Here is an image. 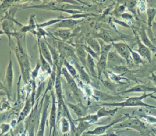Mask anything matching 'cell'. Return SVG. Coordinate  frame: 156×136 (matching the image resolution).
<instances>
[{
    "label": "cell",
    "mask_w": 156,
    "mask_h": 136,
    "mask_svg": "<svg viewBox=\"0 0 156 136\" xmlns=\"http://www.w3.org/2000/svg\"><path fill=\"white\" fill-rule=\"evenodd\" d=\"M23 34L18 33L15 38H16V45L14 49L16 59L18 62L21 75L24 82L27 84L30 80L31 68L29 57L25 51V41L21 40Z\"/></svg>",
    "instance_id": "cell-1"
},
{
    "label": "cell",
    "mask_w": 156,
    "mask_h": 136,
    "mask_svg": "<svg viewBox=\"0 0 156 136\" xmlns=\"http://www.w3.org/2000/svg\"><path fill=\"white\" fill-rule=\"evenodd\" d=\"M154 93H144L140 96H133L127 98L126 101L123 102H112V103H103L101 106H115V107H135V106H141L147 108L156 109V106L146 104L143 101V99H145L147 96H151Z\"/></svg>",
    "instance_id": "cell-2"
},
{
    "label": "cell",
    "mask_w": 156,
    "mask_h": 136,
    "mask_svg": "<svg viewBox=\"0 0 156 136\" xmlns=\"http://www.w3.org/2000/svg\"><path fill=\"white\" fill-rule=\"evenodd\" d=\"M46 95H43V98L40 101V104L38 106V102H37L34 105L32 110H31L30 114L25 119V124H24V133L26 131L30 130H35L36 124L39 120L41 107L43 106H42L43 102H44V99L45 98Z\"/></svg>",
    "instance_id": "cell-3"
},
{
    "label": "cell",
    "mask_w": 156,
    "mask_h": 136,
    "mask_svg": "<svg viewBox=\"0 0 156 136\" xmlns=\"http://www.w3.org/2000/svg\"><path fill=\"white\" fill-rule=\"evenodd\" d=\"M61 74L65 77L67 85L76 99L79 102V103H81V90L79 87L76 79L68 73L64 66L62 67L61 70Z\"/></svg>",
    "instance_id": "cell-4"
},
{
    "label": "cell",
    "mask_w": 156,
    "mask_h": 136,
    "mask_svg": "<svg viewBox=\"0 0 156 136\" xmlns=\"http://www.w3.org/2000/svg\"><path fill=\"white\" fill-rule=\"evenodd\" d=\"M13 63L11 58V52L9 53V62L7 66L5 73V77L3 84L6 87L8 91V97L10 98L11 96L12 90H13Z\"/></svg>",
    "instance_id": "cell-5"
},
{
    "label": "cell",
    "mask_w": 156,
    "mask_h": 136,
    "mask_svg": "<svg viewBox=\"0 0 156 136\" xmlns=\"http://www.w3.org/2000/svg\"><path fill=\"white\" fill-rule=\"evenodd\" d=\"M12 15H9L6 18H4L2 23V30L4 32L9 39V45L11 43V37H16L18 32L15 29L14 22H16L15 20L11 18Z\"/></svg>",
    "instance_id": "cell-6"
},
{
    "label": "cell",
    "mask_w": 156,
    "mask_h": 136,
    "mask_svg": "<svg viewBox=\"0 0 156 136\" xmlns=\"http://www.w3.org/2000/svg\"><path fill=\"white\" fill-rule=\"evenodd\" d=\"M49 98L50 96L48 95H46L44 102H43V109L42 111L41 117L40 120L39 126L37 130V133L36 136H44V130L46 126V120L48 117V109L49 105Z\"/></svg>",
    "instance_id": "cell-7"
},
{
    "label": "cell",
    "mask_w": 156,
    "mask_h": 136,
    "mask_svg": "<svg viewBox=\"0 0 156 136\" xmlns=\"http://www.w3.org/2000/svg\"><path fill=\"white\" fill-rule=\"evenodd\" d=\"M52 96V106L49 115V136L51 135L52 131H57L56 121H57V106L56 99L54 90L50 91Z\"/></svg>",
    "instance_id": "cell-8"
},
{
    "label": "cell",
    "mask_w": 156,
    "mask_h": 136,
    "mask_svg": "<svg viewBox=\"0 0 156 136\" xmlns=\"http://www.w3.org/2000/svg\"><path fill=\"white\" fill-rule=\"evenodd\" d=\"M129 127L137 131H141L146 128L144 124L136 118H130L122 121V123H119L118 125H115L114 128H125Z\"/></svg>",
    "instance_id": "cell-9"
},
{
    "label": "cell",
    "mask_w": 156,
    "mask_h": 136,
    "mask_svg": "<svg viewBox=\"0 0 156 136\" xmlns=\"http://www.w3.org/2000/svg\"><path fill=\"white\" fill-rule=\"evenodd\" d=\"M112 45L117 53L119 55H121L123 59H124L126 60V62H129L130 60H132L129 46L127 45L122 42H113Z\"/></svg>",
    "instance_id": "cell-10"
},
{
    "label": "cell",
    "mask_w": 156,
    "mask_h": 136,
    "mask_svg": "<svg viewBox=\"0 0 156 136\" xmlns=\"http://www.w3.org/2000/svg\"><path fill=\"white\" fill-rule=\"evenodd\" d=\"M126 60L119 55L116 51H110L107 56V66H124Z\"/></svg>",
    "instance_id": "cell-11"
},
{
    "label": "cell",
    "mask_w": 156,
    "mask_h": 136,
    "mask_svg": "<svg viewBox=\"0 0 156 136\" xmlns=\"http://www.w3.org/2000/svg\"><path fill=\"white\" fill-rule=\"evenodd\" d=\"M72 63L71 65H74L77 71L79 79L85 84H89L91 82L90 78L89 77V75L84 69V67L80 64V62L78 60L77 57H74L73 59H71Z\"/></svg>",
    "instance_id": "cell-12"
},
{
    "label": "cell",
    "mask_w": 156,
    "mask_h": 136,
    "mask_svg": "<svg viewBox=\"0 0 156 136\" xmlns=\"http://www.w3.org/2000/svg\"><path fill=\"white\" fill-rule=\"evenodd\" d=\"M38 46L39 51L41 52L43 57L48 61V62L50 64V65L52 68L54 66V63H53L52 55L49 49V48L45 41L44 38L38 39Z\"/></svg>",
    "instance_id": "cell-13"
},
{
    "label": "cell",
    "mask_w": 156,
    "mask_h": 136,
    "mask_svg": "<svg viewBox=\"0 0 156 136\" xmlns=\"http://www.w3.org/2000/svg\"><path fill=\"white\" fill-rule=\"evenodd\" d=\"M133 32L136 39V42H137L138 48V49L136 50V52L140 54L141 57L146 59L149 61V62H151V60H152L151 51L141 42L138 36V34H137L135 31H133Z\"/></svg>",
    "instance_id": "cell-14"
},
{
    "label": "cell",
    "mask_w": 156,
    "mask_h": 136,
    "mask_svg": "<svg viewBox=\"0 0 156 136\" xmlns=\"http://www.w3.org/2000/svg\"><path fill=\"white\" fill-rule=\"evenodd\" d=\"M126 116L122 117V118H118L116 119L115 120H113L112 123H110L108 124L107 125H104V126H98L96 128H94L93 130L91 131H88L86 132V134H90V135H99L101 134H103L105 132V131L109 129L111 126L115 125L116 124L120 123L121 121H123L125 120L126 119Z\"/></svg>",
    "instance_id": "cell-15"
},
{
    "label": "cell",
    "mask_w": 156,
    "mask_h": 136,
    "mask_svg": "<svg viewBox=\"0 0 156 136\" xmlns=\"http://www.w3.org/2000/svg\"><path fill=\"white\" fill-rule=\"evenodd\" d=\"M133 92H143L144 93L146 92H151V93H156V87H151L149 85H147L145 84H138L135 85L129 89L126 90H123L119 92L120 94H125L128 93H133Z\"/></svg>",
    "instance_id": "cell-16"
},
{
    "label": "cell",
    "mask_w": 156,
    "mask_h": 136,
    "mask_svg": "<svg viewBox=\"0 0 156 136\" xmlns=\"http://www.w3.org/2000/svg\"><path fill=\"white\" fill-rule=\"evenodd\" d=\"M80 21L76 20L72 18H62V20L58 23L54 25V27L59 28V29H73L76 25L78 24V23Z\"/></svg>",
    "instance_id": "cell-17"
},
{
    "label": "cell",
    "mask_w": 156,
    "mask_h": 136,
    "mask_svg": "<svg viewBox=\"0 0 156 136\" xmlns=\"http://www.w3.org/2000/svg\"><path fill=\"white\" fill-rule=\"evenodd\" d=\"M68 107H69L74 113L78 116V118L83 117L85 116L87 107L81 102L78 103L77 104L73 103H67Z\"/></svg>",
    "instance_id": "cell-18"
},
{
    "label": "cell",
    "mask_w": 156,
    "mask_h": 136,
    "mask_svg": "<svg viewBox=\"0 0 156 136\" xmlns=\"http://www.w3.org/2000/svg\"><path fill=\"white\" fill-rule=\"evenodd\" d=\"M107 56L108 55L100 54L99 58L96 64L97 76L98 77H100L102 74L105 72V70L107 66Z\"/></svg>",
    "instance_id": "cell-19"
},
{
    "label": "cell",
    "mask_w": 156,
    "mask_h": 136,
    "mask_svg": "<svg viewBox=\"0 0 156 136\" xmlns=\"http://www.w3.org/2000/svg\"><path fill=\"white\" fill-rule=\"evenodd\" d=\"M138 36L141 41V42L146 46L151 51H156V46H155L152 43V41L149 38L146 30L144 29H141L138 31Z\"/></svg>",
    "instance_id": "cell-20"
},
{
    "label": "cell",
    "mask_w": 156,
    "mask_h": 136,
    "mask_svg": "<svg viewBox=\"0 0 156 136\" xmlns=\"http://www.w3.org/2000/svg\"><path fill=\"white\" fill-rule=\"evenodd\" d=\"M93 97L98 100L101 101H115V100H119L122 99V98H121L119 96H114L109 95L107 93H105L101 91L94 90H93Z\"/></svg>",
    "instance_id": "cell-21"
},
{
    "label": "cell",
    "mask_w": 156,
    "mask_h": 136,
    "mask_svg": "<svg viewBox=\"0 0 156 136\" xmlns=\"http://www.w3.org/2000/svg\"><path fill=\"white\" fill-rule=\"evenodd\" d=\"M87 52L84 49L83 46H77L76 48V56L82 64V65L87 68Z\"/></svg>",
    "instance_id": "cell-22"
},
{
    "label": "cell",
    "mask_w": 156,
    "mask_h": 136,
    "mask_svg": "<svg viewBox=\"0 0 156 136\" xmlns=\"http://www.w3.org/2000/svg\"><path fill=\"white\" fill-rule=\"evenodd\" d=\"M52 34L55 37H58L60 38L63 40H66L71 37L72 32H71V29H59L58 30L54 31L52 33Z\"/></svg>",
    "instance_id": "cell-23"
},
{
    "label": "cell",
    "mask_w": 156,
    "mask_h": 136,
    "mask_svg": "<svg viewBox=\"0 0 156 136\" xmlns=\"http://www.w3.org/2000/svg\"><path fill=\"white\" fill-rule=\"evenodd\" d=\"M91 124L87 121H79L77 127L75 128V130L74 131L76 136H80L85 131H86L89 127L91 126Z\"/></svg>",
    "instance_id": "cell-24"
},
{
    "label": "cell",
    "mask_w": 156,
    "mask_h": 136,
    "mask_svg": "<svg viewBox=\"0 0 156 136\" xmlns=\"http://www.w3.org/2000/svg\"><path fill=\"white\" fill-rule=\"evenodd\" d=\"M87 43L89 47H90L95 52L100 55L101 46L98 41V40H96V38H94L90 37L87 39Z\"/></svg>",
    "instance_id": "cell-25"
},
{
    "label": "cell",
    "mask_w": 156,
    "mask_h": 136,
    "mask_svg": "<svg viewBox=\"0 0 156 136\" xmlns=\"http://www.w3.org/2000/svg\"><path fill=\"white\" fill-rule=\"evenodd\" d=\"M63 65L64 66V67L66 69V70L68 71V73L75 79H77L79 78L78 73L77 70L76 69V68L71 65L66 59H64L63 62Z\"/></svg>",
    "instance_id": "cell-26"
},
{
    "label": "cell",
    "mask_w": 156,
    "mask_h": 136,
    "mask_svg": "<svg viewBox=\"0 0 156 136\" xmlns=\"http://www.w3.org/2000/svg\"><path fill=\"white\" fill-rule=\"evenodd\" d=\"M37 25L34 20L33 18V15L30 16V20L29 22V24L23 26V27H21V29H20V33H22L23 34H25L27 32H32L34 30H35V29L37 28Z\"/></svg>",
    "instance_id": "cell-27"
},
{
    "label": "cell",
    "mask_w": 156,
    "mask_h": 136,
    "mask_svg": "<svg viewBox=\"0 0 156 136\" xmlns=\"http://www.w3.org/2000/svg\"><path fill=\"white\" fill-rule=\"evenodd\" d=\"M96 65L94 61V59L89 54L87 55V69L90 71L91 75L94 76H96L97 73L95 71V68Z\"/></svg>",
    "instance_id": "cell-28"
},
{
    "label": "cell",
    "mask_w": 156,
    "mask_h": 136,
    "mask_svg": "<svg viewBox=\"0 0 156 136\" xmlns=\"http://www.w3.org/2000/svg\"><path fill=\"white\" fill-rule=\"evenodd\" d=\"M39 57H40V63L41 65V70L48 73L50 75L52 71V66L48 62V61L43 57V55H41L40 51H39Z\"/></svg>",
    "instance_id": "cell-29"
},
{
    "label": "cell",
    "mask_w": 156,
    "mask_h": 136,
    "mask_svg": "<svg viewBox=\"0 0 156 136\" xmlns=\"http://www.w3.org/2000/svg\"><path fill=\"white\" fill-rule=\"evenodd\" d=\"M118 109V108L117 107L113 110H107L104 107H102L98 110L96 115H98L99 118L104 117V116H113L117 112Z\"/></svg>",
    "instance_id": "cell-30"
},
{
    "label": "cell",
    "mask_w": 156,
    "mask_h": 136,
    "mask_svg": "<svg viewBox=\"0 0 156 136\" xmlns=\"http://www.w3.org/2000/svg\"><path fill=\"white\" fill-rule=\"evenodd\" d=\"M98 41H99L100 46H101V53L100 54L108 55L113 46L112 43H106L100 39H98Z\"/></svg>",
    "instance_id": "cell-31"
},
{
    "label": "cell",
    "mask_w": 156,
    "mask_h": 136,
    "mask_svg": "<svg viewBox=\"0 0 156 136\" xmlns=\"http://www.w3.org/2000/svg\"><path fill=\"white\" fill-rule=\"evenodd\" d=\"M146 13L147 16V25L149 27H151L154 22V19L156 15V8H148L146 10Z\"/></svg>",
    "instance_id": "cell-32"
},
{
    "label": "cell",
    "mask_w": 156,
    "mask_h": 136,
    "mask_svg": "<svg viewBox=\"0 0 156 136\" xmlns=\"http://www.w3.org/2000/svg\"><path fill=\"white\" fill-rule=\"evenodd\" d=\"M99 120V118L96 114H93V115H88L87 116H85L83 117L78 118L77 120H75L76 122L77 121H85L90 123L91 124L97 122Z\"/></svg>",
    "instance_id": "cell-33"
},
{
    "label": "cell",
    "mask_w": 156,
    "mask_h": 136,
    "mask_svg": "<svg viewBox=\"0 0 156 136\" xmlns=\"http://www.w3.org/2000/svg\"><path fill=\"white\" fill-rule=\"evenodd\" d=\"M68 121L69 120L65 117H62L60 120V130L63 134H66L69 131L71 126Z\"/></svg>",
    "instance_id": "cell-34"
},
{
    "label": "cell",
    "mask_w": 156,
    "mask_h": 136,
    "mask_svg": "<svg viewBox=\"0 0 156 136\" xmlns=\"http://www.w3.org/2000/svg\"><path fill=\"white\" fill-rule=\"evenodd\" d=\"M98 39H100L106 43H112V39L110 35L106 31H102L96 36Z\"/></svg>",
    "instance_id": "cell-35"
},
{
    "label": "cell",
    "mask_w": 156,
    "mask_h": 136,
    "mask_svg": "<svg viewBox=\"0 0 156 136\" xmlns=\"http://www.w3.org/2000/svg\"><path fill=\"white\" fill-rule=\"evenodd\" d=\"M129 49H130V54H131V58L133 60V62L136 65H139L140 63H144L143 59H141V57L140 55V54L138 52L132 50L130 47H129Z\"/></svg>",
    "instance_id": "cell-36"
},
{
    "label": "cell",
    "mask_w": 156,
    "mask_h": 136,
    "mask_svg": "<svg viewBox=\"0 0 156 136\" xmlns=\"http://www.w3.org/2000/svg\"><path fill=\"white\" fill-rule=\"evenodd\" d=\"M110 69L112 71V73L116 74H124L127 73L128 69L127 67L124 66H110Z\"/></svg>",
    "instance_id": "cell-37"
},
{
    "label": "cell",
    "mask_w": 156,
    "mask_h": 136,
    "mask_svg": "<svg viewBox=\"0 0 156 136\" xmlns=\"http://www.w3.org/2000/svg\"><path fill=\"white\" fill-rule=\"evenodd\" d=\"M41 68V65L39 62H38L35 66V68L30 72V79L32 81H35L36 78L38 76L39 71Z\"/></svg>",
    "instance_id": "cell-38"
},
{
    "label": "cell",
    "mask_w": 156,
    "mask_h": 136,
    "mask_svg": "<svg viewBox=\"0 0 156 136\" xmlns=\"http://www.w3.org/2000/svg\"><path fill=\"white\" fill-rule=\"evenodd\" d=\"M107 73L108 74V76L110 79L113 82H121V80H127V79H126L124 77H121L120 76H119L118 74H116L112 73V71H107Z\"/></svg>",
    "instance_id": "cell-39"
},
{
    "label": "cell",
    "mask_w": 156,
    "mask_h": 136,
    "mask_svg": "<svg viewBox=\"0 0 156 136\" xmlns=\"http://www.w3.org/2000/svg\"><path fill=\"white\" fill-rule=\"evenodd\" d=\"M62 20V18H57V19H53V20H49V21H48L46 22H44V23H43L40 24H38L37 26L38 27H41V28H43V27H45L46 26H51V25H54L58 23H59L61 20Z\"/></svg>",
    "instance_id": "cell-40"
},
{
    "label": "cell",
    "mask_w": 156,
    "mask_h": 136,
    "mask_svg": "<svg viewBox=\"0 0 156 136\" xmlns=\"http://www.w3.org/2000/svg\"><path fill=\"white\" fill-rule=\"evenodd\" d=\"M83 48H84V49L86 51V52H87L88 54L90 55L93 59H96L98 60L99 58V54H97L96 52H95L90 47H89L88 45H84L83 46Z\"/></svg>",
    "instance_id": "cell-41"
},
{
    "label": "cell",
    "mask_w": 156,
    "mask_h": 136,
    "mask_svg": "<svg viewBox=\"0 0 156 136\" xmlns=\"http://www.w3.org/2000/svg\"><path fill=\"white\" fill-rule=\"evenodd\" d=\"M103 84L107 88H108L110 90H115L117 88V85L115 84V83L112 82V81H103Z\"/></svg>",
    "instance_id": "cell-42"
},
{
    "label": "cell",
    "mask_w": 156,
    "mask_h": 136,
    "mask_svg": "<svg viewBox=\"0 0 156 136\" xmlns=\"http://www.w3.org/2000/svg\"><path fill=\"white\" fill-rule=\"evenodd\" d=\"M8 101H6L5 99H4L0 102V111H3L4 110H9L10 109V106L9 104Z\"/></svg>",
    "instance_id": "cell-43"
},
{
    "label": "cell",
    "mask_w": 156,
    "mask_h": 136,
    "mask_svg": "<svg viewBox=\"0 0 156 136\" xmlns=\"http://www.w3.org/2000/svg\"><path fill=\"white\" fill-rule=\"evenodd\" d=\"M138 9L141 12H146V4L144 3V1H137Z\"/></svg>",
    "instance_id": "cell-44"
},
{
    "label": "cell",
    "mask_w": 156,
    "mask_h": 136,
    "mask_svg": "<svg viewBox=\"0 0 156 136\" xmlns=\"http://www.w3.org/2000/svg\"><path fill=\"white\" fill-rule=\"evenodd\" d=\"M136 4H137L136 1H128L126 2V5L129 9H134L136 7Z\"/></svg>",
    "instance_id": "cell-45"
},
{
    "label": "cell",
    "mask_w": 156,
    "mask_h": 136,
    "mask_svg": "<svg viewBox=\"0 0 156 136\" xmlns=\"http://www.w3.org/2000/svg\"><path fill=\"white\" fill-rule=\"evenodd\" d=\"M1 131H2V133L1 134H4L6 132H7L9 129H10V125L8 124H2L1 127H0Z\"/></svg>",
    "instance_id": "cell-46"
},
{
    "label": "cell",
    "mask_w": 156,
    "mask_h": 136,
    "mask_svg": "<svg viewBox=\"0 0 156 136\" xmlns=\"http://www.w3.org/2000/svg\"><path fill=\"white\" fill-rule=\"evenodd\" d=\"M141 117H143L149 123H156V118L154 117L149 116H142Z\"/></svg>",
    "instance_id": "cell-47"
},
{
    "label": "cell",
    "mask_w": 156,
    "mask_h": 136,
    "mask_svg": "<svg viewBox=\"0 0 156 136\" xmlns=\"http://www.w3.org/2000/svg\"><path fill=\"white\" fill-rule=\"evenodd\" d=\"M121 16L122 18H124L125 20H130L131 19H132V15L128 13H123L121 15Z\"/></svg>",
    "instance_id": "cell-48"
},
{
    "label": "cell",
    "mask_w": 156,
    "mask_h": 136,
    "mask_svg": "<svg viewBox=\"0 0 156 136\" xmlns=\"http://www.w3.org/2000/svg\"><path fill=\"white\" fill-rule=\"evenodd\" d=\"M149 79L152 81V82H153V84H154V85L156 87V75L154 73H151V74L149 77Z\"/></svg>",
    "instance_id": "cell-49"
},
{
    "label": "cell",
    "mask_w": 156,
    "mask_h": 136,
    "mask_svg": "<svg viewBox=\"0 0 156 136\" xmlns=\"http://www.w3.org/2000/svg\"><path fill=\"white\" fill-rule=\"evenodd\" d=\"M0 91H4L7 95H8V91L7 89L6 88V87L4 85L3 83L1 82V81H0Z\"/></svg>",
    "instance_id": "cell-50"
},
{
    "label": "cell",
    "mask_w": 156,
    "mask_h": 136,
    "mask_svg": "<svg viewBox=\"0 0 156 136\" xmlns=\"http://www.w3.org/2000/svg\"><path fill=\"white\" fill-rule=\"evenodd\" d=\"M116 23H117L118 24L122 26H125V27H129V26L127 24V23H125L124 22H122V21H115Z\"/></svg>",
    "instance_id": "cell-51"
},
{
    "label": "cell",
    "mask_w": 156,
    "mask_h": 136,
    "mask_svg": "<svg viewBox=\"0 0 156 136\" xmlns=\"http://www.w3.org/2000/svg\"><path fill=\"white\" fill-rule=\"evenodd\" d=\"M35 130L28 131L27 132H28L29 136H35Z\"/></svg>",
    "instance_id": "cell-52"
},
{
    "label": "cell",
    "mask_w": 156,
    "mask_h": 136,
    "mask_svg": "<svg viewBox=\"0 0 156 136\" xmlns=\"http://www.w3.org/2000/svg\"><path fill=\"white\" fill-rule=\"evenodd\" d=\"M152 29L154 30V32L156 34V23L155 22H153L152 24Z\"/></svg>",
    "instance_id": "cell-53"
},
{
    "label": "cell",
    "mask_w": 156,
    "mask_h": 136,
    "mask_svg": "<svg viewBox=\"0 0 156 136\" xmlns=\"http://www.w3.org/2000/svg\"><path fill=\"white\" fill-rule=\"evenodd\" d=\"M6 94V93L4 91H0V96H5Z\"/></svg>",
    "instance_id": "cell-54"
},
{
    "label": "cell",
    "mask_w": 156,
    "mask_h": 136,
    "mask_svg": "<svg viewBox=\"0 0 156 136\" xmlns=\"http://www.w3.org/2000/svg\"><path fill=\"white\" fill-rule=\"evenodd\" d=\"M151 98H152V99H155L156 100V96H154V95H151V96H150Z\"/></svg>",
    "instance_id": "cell-55"
},
{
    "label": "cell",
    "mask_w": 156,
    "mask_h": 136,
    "mask_svg": "<svg viewBox=\"0 0 156 136\" xmlns=\"http://www.w3.org/2000/svg\"><path fill=\"white\" fill-rule=\"evenodd\" d=\"M3 34H4V32H3L2 30H0V35H3Z\"/></svg>",
    "instance_id": "cell-56"
},
{
    "label": "cell",
    "mask_w": 156,
    "mask_h": 136,
    "mask_svg": "<svg viewBox=\"0 0 156 136\" xmlns=\"http://www.w3.org/2000/svg\"><path fill=\"white\" fill-rule=\"evenodd\" d=\"M19 136H26V134H25V133H24V134H21L19 135Z\"/></svg>",
    "instance_id": "cell-57"
}]
</instances>
